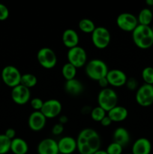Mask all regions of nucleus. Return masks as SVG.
I'll list each match as a JSON object with an SVG mask.
<instances>
[{
    "instance_id": "nucleus-9",
    "label": "nucleus",
    "mask_w": 153,
    "mask_h": 154,
    "mask_svg": "<svg viewBox=\"0 0 153 154\" xmlns=\"http://www.w3.org/2000/svg\"><path fill=\"white\" fill-rule=\"evenodd\" d=\"M136 103L142 107L153 105V85L144 84L138 87L135 95Z\"/></svg>"
},
{
    "instance_id": "nucleus-27",
    "label": "nucleus",
    "mask_w": 153,
    "mask_h": 154,
    "mask_svg": "<svg viewBox=\"0 0 153 154\" xmlns=\"http://www.w3.org/2000/svg\"><path fill=\"white\" fill-rule=\"evenodd\" d=\"M90 115H91L92 119L94 121L99 122L100 123L103 120L104 117H105L106 116V112L103 108H101L100 107H99L98 105L97 107L92 109L91 112H90Z\"/></svg>"
},
{
    "instance_id": "nucleus-19",
    "label": "nucleus",
    "mask_w": 153,
    "mask_h": 154,
    "mask_svg": "<svg viewBox=\"0 0 153 154\" xmlns=\"http://www.w3.org/2000/svg\"><path fill=\"white\" fill-rule=\"evenodd\" d=\"M128 115L127 108L120 105H116L107 112V116L110 118L112 122L120 123L126 120Z\"/></svg>"
},
{
    "instance_id": "nucleus-2",
    "label": "nucleus",
    "mask_w": 153,
    "mask_h": 154,
    "mask_svg": "<svg viewBox=\"0 0 153 154\" xmlns=\"http://www.w3.org/2000/svg\"><path fill=\"white\" fill-rule=\"evenodd\" d=\"M132 40L138 48L146 50L153 46V32L150 26L138 25L132 32Z\"/></svg>"
},
{
    "instance_id": "nucleus-13",
    "label": "nucleus",
    "mask_w": 153,
    "mask_h": 154,
    "mask_svg": "<svg viewBox=\"0 0 153 154\" xmlns=\"http://www.w3.org/2000/svg\"><path fill=\"white\" fill-rule=\"evenodd\" d=\"M109 85L113 87H121L125 85L127 81V75L123 71L119 69L109 70L106 76Z\"/></svg>"
},
{
    "instance_id": "nucleus-14",
    "label": "nucleus",
    "mask_w": 153,
    "mask_h": 154,
    "mask_svg": "<svg viewBox=\"0 0 153 154\" xmlns=\"http://www.w3.org/2000/svg\"><path fill=\"white\" fill-rule=\"evenodd\" d=\"M46 123V118L40 111H33L28 118V127L34 132L42 130Z\"/></svg>"
},
{
    "instance_id": "nucleus-23",
    "label": "nucleus",
    "mask_w": 153,
    "mask_h": 154,
    "mask_svg": "<svg viewBox=\"0 0 153 154\" xmlns=\"http://www.w3.org/2000/svg\"><path fill=\"white\" fill-rule=\"evenodd\" d=\"M153 20V14L149 8H142L140 11L137 17V21L139 25L149 26Z\"/></svg>"
},
{
    "instance_id": "nucleus-17",
    "label": "nucleus",
    "mask_w": 153,
    "mask_h": 154,
    "mask_svg": "<svg viewBox=\"0 0 153 154\" xmlns=\"http://www.w3.org/2000/svg\"><path fill=\"white\" fill-rule=\"evenodd\" d=\"M132 154H150L152 144L146 138H139L134 141L131 148Z\"/></svg>"
},
{
    "instance_id": "nucleus-35",
    "label": "nucleus",
    "mask_w": 153,
    "mask_h": 154,
    "mask_svg": "<svg viewBox=\"0 0 153 154\" xmlns=\"http://www.w3.org/2000/svg\"><path fill=\"white\" fill-rule=\"evenodd\" d=\"M4 135L10 140H13L14 138H16V131L12 128H9L5 131Z\"/></svg>"
},
{
    "instance_id": "nucleus-20",
    "label": "nucleus",
    "mask_w": 153,
    "mask_h": 154,
    "mask_svg": "<svg viewBox=\"0 0 153 154\" xmlns=\"http://www.w3.org/2000/svg\"><path fill=\"white\" fill-rule=\"evenodd\" d=\"M64 87L66 93L70 96H79L84 90L82 83L76 78L66 81Z\"/></svg>"
},
{
    "instance_id": "nucleus-6",
    "label": "nucleus",
    "mask_w": 153,
    "mask_h": 154,
    "mask_svg": "<svg viewBox=\"0 0 153 154\" xmlns=\"http://www.w3.org/2000/svg\"><path fill=\"white\" fill-rule=\"evenodd\" d=\"M111 35L109 30L104 26H98L92 33V42L98 49H105L110 45Z\"/></svg>"
},
{
    "instance_id": "nucleus-28",
    "label": "nucleus",
    "mask_w": 153,
    "mask_h": 154,
    "mask_svg": "<svg viewBox=\"0 0 153 154\" xmlns=\"http://www.w3.org/2000/svg\"><path fill=\"white\" fill-rule=\"evenodd\" d=\"M11 140L8 138L4 134H0V154H6L10 150Z\"/></svg>"
},
{
    "instance_id": "nucleus-32",
    "label": "nucleus",
    "mask_w": 153,
    "mask_h": 154,
    "mask_svg": "<svg viewBox=\"0 0 153 154\" xmlns=\"http://www.w3.org/2000/svg\"><path fill=\"white\" fill-rule=\"evenodd\" d=\"M125 86L129 90L134 91L138 89V82L134 78H129L127 79Z\"/></svg>"
},
{
    "instance_id": "nucleus-11",
    "label": "nucleus",
    "mask_w": 153,
    "mask_h": 154,
    "mask_svg": "<svg viewBox=\"0 0 153 154\" xmlns=\"http://www.w3.org/2000/svg\"><path fill=\"white\" fill-rule=\"evenodd\" d=\"M62 105L57 99H49L44 102L40 112L46 119H52L58 117L62 112Z\"/></svg>"
},
{
    "instance_id": "nucleus-16",
    "label": "nucleus",
    "mask_w": 153,
    "mask_h": 154,
    "mask_svg": "<svg viewBox=\"0 0 153 154\" xmlns=\"http://www.w3.org/2000/svg\"><path fill=\"white\" fill-rule=\"evenodd\" d=\"M57 142L60 154H72L76 150V140L73 137H62Z\"/></svg>"
},
{
    "instance_id": "nucleus-40",
    "label": "nucleus",
    "mask_w": 153,
    "mask_h": 154,
    "mask_svg": "<svg viewBox=\"0 0 153 154\" xmlns=\"http://www.w3.org/2000/svg\"><path fill=\"white\" fill-rule=\"evenodd\" d=\"M146 4L148 6H153V0H146Z\"/></svg>"
},
{
    "instance_id": "nucleus-31",
    "label": "nucleus",
    "mask_w": 153,
    "mask_h": 154,
    "mask_svg": "<svg viewBox=\"0 0 153 154\" xmlns=\"http://www.w3.org/2000/svg\"><path fill=\"white\" fill-rule=\"evenodd\" d=\"M30 105L34 111H40L44 105V101L40 98H34L30 101Z\"/></svg>"
},
{
    "instance_id": "nucleus-8",
    "label": "nucleus",
    "mask_w": 153,
    "mask_h": 154,
    "mask_svg": "<svg viewBox=\"0 0 153 154\" xmlns=\"http://www.w3.org/2000/svg\"><path fill=\"white\" fill-rule=\"evenodd\" d=\"M67 59L68 63L73 65L76 69H80L86 65L87 54L83 48L76 46L68 50Z\"/></svg>"
},
{
    "instance_id": "nucleus-4",
    "label": "nucleus",
    "mask_w": 153,
    "mask_h": 154,
    "mask_svg": "<svg viewBox=\"0 0 153 154\" xmlns=\"http://www.w3.org/2000/svg\"><path fill=\"white\" fill-rule=\"evenodd\" d=\"M118 97L116 92L112 89H102L98 95V106L103 108L106 113L117 105Z\"/></svg>"
},
{
    "instance_id": "nucleus-41",
    "label": "nucleus",
    "mask_w": 153,
    "mask_h": 154,
    "mask_svg": "<svg viewBox=\"0 0 153 154\" xmlns=\"http://www.w3.org/2000/svg\"><path fill=\"white\" fill-rule=\"evenodd\" d=\"M152 32H153V26H152Z\"/></svg>"
},
{
    "instance_id": "nucleus-18",
    "label": "nucleus",
    "mask_w": 153,
    "mask_h": 154,
    "mask_svg": "<svg viewBox=\"0 0 153 154\" xmlns=\"http://www.w3.org/2000/svg\"><path fill=\"white\" fill-rule=\"evenodd\" d=\"M62 40L63 45L69 49L78 46L80 42L78 33L73 29H67L64 30L62 33Z\"/></svg>"
},
{
    "instance_id": "nucleus-26",
    "label": "nucleus",
    "mask_w": 153,
    "mask_h": 154,
    "mask_svg": "<svg viewBox=\"0 0 153 154\" xmlns=\"http://www.w3.org/2000/svg\"><path fill=\"white\" fill-rule=\"evenodd\" d=\"M38 83V78L34 75L31 73H25L22 75L20 80V84L30 89L35 87Z\"/></svg>"
},
{
    "instance_id": "nucleus-39",
    "label": "nucleus",
    "mask_w": 153,
    "mask_h": 154,
    "mask_svg": "<svg viewBox=\"0 0 153 154\" xmlns=\"http://www.w3.org/2000/svg\"><path fill=\"white\" fill-rule=\"evenodd\" d=\"M94 154H107V153L106 152V150H98L97 152H95Z\"/></svg>"
},
{
    "instance_id": "nucleus-21",
    "label": "nucleus",
    "mask_w": 153,
    "mask_h": 154,
    "mask_svg": "<svg viewBox=\"0 0 153 154\" xmlns=\"http://www.w3.org/2000/svg\"><path fill=\"white\" fill-rule=\"evenodd\" d=\"M112 140L113 142L117 143L122 146L123 147L124 146L128 145L130 140V136L129 132L126 129L123 127H118L115 129L112 134Z\"/></svg>"
},
{
    "instance_id": "nucleus-29",
    "label": "nucleus",
    "mask_w": 153,
    "mask_h": 154,
    "mask_svg": "<svg viewBox=\"0 0 153 154\" xmlns=\"http://www.w3.org/2000/svg\"><path fill=\"white\" fill-rule=\"evenodd\" d=\"M142 78L144 81V84L153 85V67L147 66L144 68L142 71Z\"/></svg>"
},
{
    "instance_id": "nucleus-37",
    "label": "nucleus",
    "mask_w": 153,
    "mask_h": 154,
    "mask_svg": "<svg viewBox=\"0 0 153 154\" xmlns=\"http://www.w3.org/2000/svg\"><path fill=\"white\" fill-rule=\"evenodd\" d=\"M98 83L99 87H101L102 89L107 88L108 85H109V83H108L107 79H106V77H105V78H101L100 80H99V81H98Z\"/></svg>"
},
{
    "instance_id": "nucleus-42",
    "label": "nucleus",
    "mask_w": 153,
    "mask_h": 154,
    "mask_svg": "<svg viewBox=\"0 0 153 154\" xmlns=\"http://www.w3.org/2000/svg\"><path fill=\"white\" fill-rule=\"evenodd\" d=\"M125 154H132V153H125Z\"/></svg>"
},
{
    "instance_id": "nucleus-7",
    "label": "nucleus",
    "mask_w": 153,
    "mask_h": 154,
    "mask_svg": "<svg viewBox=\"0 0 153 154\" xmlns=\"http://www.w3.org/2000/svg\"><path fill=\"white\" fill-rule=\"evenodd\" d=\"M37 60L40 66L46 69H53L57 63L56 53L50 48H42L38 51Z\"/></svg>"
},
{
    "instance_id": "nucleus-25",
    "label": "nucleus",
    "mask_w": 153,
    "mask_h": 154,
    "mask_svg": "<svg viewBox=\"0 0 153 154\" xmlns=\"http://www.w3.org/2000/svg\"><path fill=\"white\" fill-rule=\"evenodd\" d=\"M78 27L81 32L87 33V34L88 33L92 34L96 28L94 23L88 18H83V19L80 20L79 24H78Z\"/></svg>"
},
{
    "instance_id": "nucleus-24",
    "label": "nucleus",
    "mask_w": 153,
    "mask_h": 154,
    "mask_svg": "<svg viewBox=\"0 0 153 154\" xmlns=\"http://www.w3.org/2000/svg\"><path fill=\"white\" fill-rule=\"evenodd\" d=\"M76 70L77 69L74 67L73 65L67 63L62 68V75L66 81H69V80L75 78L76 75Z\"/></svg>"
},
{
    "instance_id": "nucleus-33",
    "label": "nucleus",
    "mask_w": 153,
    "mask_h": 154,
    "mask_svg": "<svg viewBox=\"0 0 153 154\" xmlns=\"http://www.w3.org/2000/svg\"><path fill=\"white\" fill-rule=\"evenodd\" d=\"M9 17V10L7 6L0 3V21L7 20Z\"/></svg>"
},
{
    "instance_id": "nucleus-30",
    "label": "nucleus",
    "mask_w": 153,
    "mask_h": 154,
    "mask_svg": "<svg viewBox=\"0 0 153 154\" xmlns=\"http://www.w3.org/2000/svg\"><path fill=\"white\" fill-rule=\"evenodd\" d=\"M123 151V147L120 144L112 141L107 146L106 152L107 154H122Z\"/></svg>"
},
{
    "instance_id": "nucleus-36",
    "label": "nucleus",
    "mask_w": 153,
    "mask_h": 154,
    "mask_svg": "<svg viewBox=\"0 0 153 154\" xmlns=\"http://www.w3.org/2000/svg\"><path fill=\"white\" fill-rule=\"evenodd\" d=\"M112 123V120H111L110 118L108 117L107 114H106V117H104L103 120L100 122V123L101 124V126H104V127H108L109 126H110L111 123Z\"/></svg>"
},
{
    "instance_id": "nucleus-3",
    "label": "nucleus",
    "mask_w": 153,
    "mask_h": 154,
    "mask_svg": "<svg viewBox=\"0 0 153 154\" xmlns=\"http://www.w3.org/2000/svg\"><path fill=\"white\" fill-rule=\"evenodd\" d=\"M109 69L105 62L100 59H93L86 63L85 67L86 75L92 81H98L105 78Z\"/></svg>"
},
{
    "instance_id": "nucleus-22",
    "label": "nucleus",
    "mask_w": 153,
    "mask_h": 154,
    "mask_svg": "<svg viewBox=\"0 0 153 154\" xmlns=\"http://www.w3.org/2000/svg\"><path fill=\"white\" fill-rule=\"evenodd\" d=\"M10 151L14 154H26L28 151V145L22 138H15L11 140Z\"/></svg>"
},
{
    "instance_id": "nucleus-10",
    "label": "nucleus",
    "mask_w": 153,
    "mask_h": 154,
    "mask_svg": "<svg viewBox=\"0 0 153 154\" xmlns=\"http://www.w3.org/2000/svg\"><path fill=\"white\" fill-rule=\"evenodd\" d=\"M116 25L118 28L124 32H132L135 29L138 24L137 17L133 14L122 13L117 17Z\"/></svg>"
},
{
    "instance_id": "nucleus-43",
    "label": "nucleus",
    "mask_w": 153,
    "mask_h": 154,
    "mask_svg": "<svg viewBox=\"0 0 153 154\" xmlns=\"http://www.w3.org/2000/svg\"><path fill=\"white\" fill-rule=\"evenodd\" d=\"M59 154H60V153H59Z\"/></svg>"
},
{
    "instance_id": "nucleus-12",
    "label": "nucleus",
    "mask_w": 153,
    "mask_h": 154,
    "mask_svg": "<svg viewBox=\"0 0 153 154\" xmlns=\"http://www.w3.org/2000/svg\"><path fill=\"white\" fill-rule=\"evenodd\" d=\"M10 96L13 102L16 105H23L28 103L30 100L31 92L28 88L20 84L12 88Z\"/></svg>"
},
{
    "instance_id": "nucleus-38",
    "label": "nucleus",
    "mask_w": 153,
    "mask_h": 154,
    "mask_svg": "<svg viewBox=\"0 0 153 154\" xmlns=\"http://www.w3.org/2000/svg\"><path fill=\"white\" fill-rule=\"evenodd\" d=\"M68 118L67 116L61 115L58 117V123H61V124H65V123H68Z\"/></svg>"
},
{
    "instance_id": "nucleus-5",
    "label": "nucleus",
    "mask_w": 153,
    "mask_h": 154,
    "mask_svg": "<svg viewBox=\"0 0 153 154\" xmlns=\"http://www.w3.org/2000/svg\"><path fill=\"white\" fill-rule=\"evenodd\" d=\"M2 80L6 86L14 88L20 84L22 74L14 66H6L2 71Z\"/></svg>"
},
{
    "instance_id": "nucleus-1",
    "label": "nucleus",
    "mask_w": 153,
    "mask_h": 154,
    "mask_svg": "<svg viewBox=\"0 0 153 154\" xmlns=\"http://www.w3.org/2000/svg\"><path fill=\"white\" fill-rule=\"evenodd\" d=\"M76 150L80 154H94L100 150L101 139L97 131L91 128L81 130L76 138Z\"/></svg>"
},
{
    "instance_id": "nucleus-34",
    "label": "nucleus",
    "mask_w": 153,
    "mask_h": 154,
    "mask_svg": "<svg viewBox=\"0 0 153 154\" xmlns=\"http://www.w3.org/2000/svg\"><path fill=\"white\" fill-rule=\"evenodd\" d=\"M64 131V125L61 124V123H56L52 128V133L54 135H59Z\"/></svg>"
},
{
    "instance_id": "nucleus-15",
    "label": "nucleus",
    "mask_w": 153,
    "mask_h": 154,
    "mask_svg": "<svg viewBox=\"0 0 153 154\" xmlns=\"http://www.w3.org/2000/svg\"><path fill=\"white\" fill-rule=\"evenodd\" d=\"M37 152L38 154H59L58 142L52 138H44L38 144Z\"/></svg>"
}]
</instances>
